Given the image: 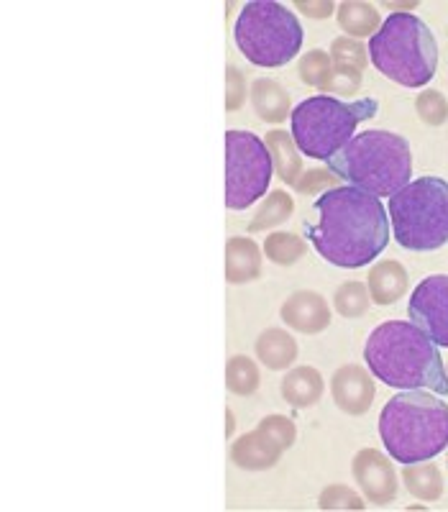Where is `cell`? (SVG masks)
Segmentation results:
<instances>
[{"label": "cell", "instance_id": "6da1fadb", "mask_svg": "<svg viewBox=\"0 0 448 512\" xmlns=\"http://www.w3.org/2000/svg\"><path fill=\"white\" fill-rule=\"evenodd\" d=\"M305 239L333 267L361 269L390 244V218L377 195L356 187H333L313 203Z\"/></svg>", "mask_w": 448, "mask_h": 512}, {"label": "cell", "instance_id": "7a4b0ae2", "mask_svg": "<svg viewBox=\"0 0 448 512\" xmlns=\"http://www.w3.org/2000/svg\"><path fill=\"white\" fill-rule=\"evenodd\" d=\"M369 372L395 390H431L448 395V372L441 351L415 323L387 320L364 346Z\"/></svg>", "mask_w": 448, "mask_h": 512}, {"label": "cell", "instance_id": "3957f363", "mask_svg": "<svg viewBox=\"0 0 448 512\" xmlns=\"http://www.w3.org/2000/svg\"><path fill=\"white\" fill-rule=\"evenodd\" d=\"M379 438L402 466L433 461L448 448V405L431 390H402L379 413Z\"/></svg>", "mask_w": 448, "mask_h": 512}, {"label": "cell", "instance_id": "277c9868", "mask_svg": "<svg viewBox=\"0 0 448 512\" xmlns=\"http://www.w3.org/2000/svg\"><path fill=\"white\" fill-rule=\"evenodd\" d=\"M328 169L349 187L364 190L377 198L395 195L413 175V152L408 139L392 131H364L328 159Z\"/></svg>", "mask_w": 448, "mask_h": 512}, {"label": "cell", "instance_id": "5b68a950", "mask_svg": "<svg viewBox=\"0 0 448 512\" xmlns=\"http://www.w3.org/2000/svg\"><path fill=\"white\" fill-rule=\"evenodd\" d=\"M369 59L402 88H425L436 77L438 44L431 26L413 13H392L369 39Z\"/></svg>", "mask_w": 448, "mask_h": 512}, {"label": "cell", "instance_id": "8992f818", "mask_svg": "<svg viewBox=\"0 0 448 512\" xmlns=\"http://www.w3.org/2000/svg\"><path fill=\"white\" fill-rule=\"evenodd\" d=\"M377 111L379 103L374 98L346 103L333 95H313L290 113L292 141L305 157L328 162L354 139L356 126L377 116Z\"/></svg>", "mask_w": 448, "mask_h": 512}, {"label": "cell", "instance_id": "52a82bcc", "mask_svg": "<svg viewBox=\"0 0 448 512\" xmlns=\"http://www.w3.org/2000/svg\"><path fill=\"white\" fill-rule=\"evenodd\" d=\"M390 228L408 251H438L448 244V182L420 177L390 198Z\"/></svg>", "mask_w": 448, "mask_h": 512}, {"label": "cell", "instance_id": "ba28073f", "mask_svg": "<svg viewBox=\"0 0 448 512\" xmlns=\"http://www.w3.org/2000/svg\"><path fill=\"white\" fill-rule=\"evenodd\" d=\"M233 39L256 67H285L303 49L305 31L295 13L274 0H251L241 8Z\"/></svg>", "mask_w": 448, "mask_h": 512}, {"label": "cell", "instance_id": "9c48e42d", "mask_svg": "<svg viewBox=\"0 0 448 512\" xmlns=\"http://www.w3.org/2000/svg\"><path fill=\"white\" fill-rule=\"evenodd\" d=\"M274 175L267 144L251 131L226 134V205L244 210L264 198Z\"/></svg>", "mask_w": 448, "mask_h": 512}, {"label": "cell", "instance_id": "30bf717a", "mask_svg": "<svg viewBox=\"0 0 448 512\" xmlns=\"http://www.w3.org/2000/svg\"><path fill=\"white\" fill-rule=\"evenodd\" d=\"M410 323L431 338L438 349H448V274H431L413 290L408 305Z\"/></svg>", "mask_w": 448, "mask_h": 512}, {"label": "cell", "instance_id": "8fae6325", "mask_svg": "<svg viewBox=\"0 0 448 512\" xmlns=\"http://www.w3.org/2000/svg\"><path fill=\"white\" fill-rule=\"evenodd\" d=\"M354 482L359 484L364 500L384 507L397 497V472L392 461L377 448H361L351 464Z\"/></svg>", "mask_w": 448, "mask_h": 512}, {"label": "cell", "instance_id": "7c38bea8", "mask_svg": "<svg viewBox=\"0 0 448 512\" xmlns=\"http://www.w3.org/2000/svg\"><path fill=\"white\" fill-rule=\"evenodd\" d=\"M331 395L341 413L364 415L372 408L377 387L367 369L359 364H346L331 377Z\"/></svg>", "mask_w": 448, "mask_h": 512}, {"label": "cell", "instance_id": "4fadbf2b", "mask_svg": "<svg viewBox=\"0 0 448 512\" xmlns=\"http://www.w3.org/2000/svg\"><path fill=\"white\" fill-rule=\"evenodd\" d=\"M285 326L292 331L305 333V336H318L331 326V310H328L326 297L313 290L292 292L280 310Z\"/></svg>", "mask_w": 448, "mask_h": 512}, {"label": "cell", "instance_id": "5bb4252c", "mask_svg": "<svg viewBox=\"0 0 448 512\" xmlns=\"http://www.w3.org/2000/svg\"><path fill=\"white\" fill-rule=\"evenodd\" d=\"M333 77L326 93H356L361 85V72L367 67V49L351 36H338L331 44Z\"/></svg>", "mask_w": 448, "mask_h": 512}, {"label": "cell", "instance_id": "9a60e30c", "mask_svg": "<svg viewBox=\"0 0 448 512\" xmlns=\"http://www.w3.org/2000/svg\"><path fill=\"white\" fill-rule=\"evenodd\" d=\"M285 451L287 448L264 425H256L254 431L244 433L239 441H233L231 459L246 472H262V469H272Z\"/></svg>", "mask_w": 448, "mask_h": 512}, {"label": "cell", "instance_id": "2e32d148", "mask_svg": "<svg viewBox=\"0 0 448 512\" xmlns=\"http://www.w3.org/2000/svg\"><path fill=\"white\" fill-rule=\"evenodd\" d=\"M262 277V249L249 236H236L226 244V280L246 285Z\"/></svg>", "mask_w": 448, "mask_h": 512}, {"label": "cell", "instance_id": "e0dca14e", "mask_svg": "<svg viewBox=\"0 0 448 512\" xmlns=\"http://www.w3.org/2000/svg\"><path fill=\"white\" fill-rule=\"evenodd\" d=\"M408 272L395 259H384L369 269V295L377 305H395L408 292Z\"/></svg>", "mask_w": 448, "mask_h": 512}, {"label": "cell", "instance_id": "ac0fdd59", "mask_svg": "<svg viewBox=\"0 0 448 512\" xmlns=\"http://www.w3.org/2000/svg\"><path fill=\"white\" fill-rule=\"evenodd\" d=\"M282 397L297 410L313 408L315 402L323 397V377L313 367L292 369L282 379Z\"/></svg>", "mask_w": 448, "mask_h": 512}, {"label": "cell", "instance_id": "d6986e66", "mask_svg": "<svg viewBox=\"0 0 448 512\" xmlns=\"http://www.w3.org/2000/svg\"><path fill=\"white\" fill-rule=\"evenodd\" d=\"M269 154H272L274 172L285 185H297L300 175H303V157H300V149L292 141V134L287 131H269L267 139Z\"/></svg>", "mask_w": 448, "mask_h": 512}, {"label": "cell", "instance_id": "ffe728a7", "mask_svg": "<svg viewBox=\"0 0 448 512\" xmlns=\"http://www.w3.org/2000/svg\"><path fill=\"white\" fill-rule=\"evenodd\" d=\"M251 105L264 123H282L290 116V95L277 80H256L251 85Z\"/></svg>", "mask_w": 448, "mask_h": 512}, {"label": "cell", "instance_id": "44dd1931", "mask_svg": "<svg viewBox=\"0 0 448 512\" xmlns=\"http://www.w3.org/2000/svg\"><path fill=\"white\" fill-rule=\"evenodd\" d=\"M256 356L267 369L282 372V369L292 367L297 359L295 338L290 333L280 331V328H267L262 336L256 338Z\"/></svg>", "mask_w": 448, "mask_h": 512}, {"label": "cell", "instance_id": "7402d4cb", "mask_svg": "<svg viewBox=\"0 0 448 512\" xmlns=\"http://www.w3.org/2000/svg\"><path fill=\"white\" fill-rule=\"evenodd\" d=\"M338 26L346 31L351 39H361V36H374L382 26L377 6L372 3H359V0H346L336 8Z\"/></svg>", "mask_w": 448, "mask_h": 512}, {"label": "cell", "instance_id": "603a6c76", "mask_svg": "<svg viewBox=\"0 0 448 512\" xmlns=\"http://www.w3.org/2000/svg\"><path fill=\"white\" fill-rule=\"evenodd\" d=\"M402 482L413 497L423 502H436L443 495V474L436 464L420 461V464H408L402 472Z\"/></svg>", "mask_w": 448, "mask_h": 512}, {"label": "cell", "instance_id": "cb8c5ba5", "mask_svg": "<svg viewBox=\"0 0 448 512\" xmlns=\"http://www.w3.org/2000/svg\"><path fill=\"white\" fill-rule=\"evenodd\" d=\"M292 210H295V200H292V195H287L285 190L269 192V198L264 200L262 208L256 210L254 218H251L249 233L267 231V228L280 226V223H285L287 218L292 216Z\"/></svg>", "mask_w": 448, "mask_h": 512}, {"label": "cell", "instance_id": "d4e9b609", "mask_svg": "<svg viewBox=\"0 0 448 512\" xmlns=\"http://www.w3.org/2000/svg\"><path fill=\"white\" fill-rule=\"evenodd\" d=\"M303 254L305 241L297 233L277 231L272 236H267V241H264V256H267L269 262L280 264V267H292L295 262H300Z\"/></svg>", "mask_w": 448, "mask_h": 512}, {"label": "cell", "instance_id": "484cf974", "mask_svg": "<svg viewBox=\"0 0 448 512\" xmlns=\"http://www.w3.org/2000/svg\"><path fill=\"white\" fill-rule=\"evenodd\" d=\"M226 384L233 395H254L256 387H259V369L249 356H231L226 367Z\"/></svg>", "mask_w": 448, "mask_h": 512}, {"label": "cell", "instance_id": "4316f807", "mask_svg": "<svg viewBox=\"0 0 448 512\" xmlns=\"http://www.w3.org/2000/svg\"><path fill=\"white\" fill-rule=\"evenodd\" d=\"M297 75H300V80H303L305 85L326 93L328 82H331L333 77L331 54H326L323 49H313V52H308L303 59H300V64H297Z\"/></svg>", "mask_w": 448, "mask_h": 512}, {"label": "cell", "instance_id": "83f0119b", "mask_svg": "<svg viewBox=\"0 0 448 512\" xmlns=\"http://www.w3.org/2000/svg\"><path fill=\"white\" fill-rule=\"evenodd\" d=\"M369 303H372L369 287L361 282H346L338 287L336 297H333V305L344 318H361L369 310Z\"/></svg>", "mask_w": 448, "mask_h": 512}, {"label": "cell", "instance_id": "f1b7e54d", "mask_svg": "<svg viewBox=\"0 0 448 512\" xmlns=\"http://www.w3.org/2000/svg\"><path fill=\"white\" fill-rule=\"evenodd\" d=\"M415 111L425 126H443L448 121V100L438 90H425L415 98Z\"/></svg>", "mask_w": 448, "mask_h": 512}, {"label": "cell", "instance_id": "f546056e", "mask_svg": "<svg viewBox=\"0 0 448 512\" xmlns=\"http://www.w3.org/2000/svg\"><path fill=\"white\" fill-rule=\"evenodd\" d=\"M320 510H364V500L346 484H331L320 495Z\"/></svg>", "mask_w": 448, "mask_h": 512}, {"label": "cell", "instance_id": "4dcf8cb0", "mask_svg": "<svg viewBox=\"0 0 448 512\" xmlns=\"http://www.w3.org/2000/svg\"><path fill=\"white\" fill-rule=\"evenodd\" d=\"M338 177L333 175L331 169H308V172H303L300 175V180H297L295 190L300 192V195H315V192H326V190H333L336 185Z\"/></svg>", "mask_w": 448, "mask_h": 512}, {"label": "cell", "instance_id": "1f68e13d", "mask_svg": "<svg viewBox=\"0 0 448 512\" xmlns=\"http://www.w3.org/2000/svg\"><path fill=\"white\" fill-rule=\"evenodd\" d=\"M228 93H226V108L228 111H239L246 100V80L236 67H228Z\"/></svg>", "mask_w": 448, "mask_h": 512}, {"label": "cell", "instance_id": "d6a6232c", "mask_svg": "<svg viewBox=\"0 0 448 512\" xmlns=\"http://www.w3.org/2000/svg\"><path fill=\"white\" fill-rule=\"evenodd\" d=\"M295 6L310 18H328L331 13H336V8H338V6H333V3H328V0H323V3H308V0H297Z\"/></svg>", "mask_w": 448, "mask_h": 512}, {"label": "cell", "instance_id": "836d02e7", "mask_svg": "<svg viewBox=\"0 0 448 512\" xmlns=\"http://www.w3.org/2000/svg\"><path fill=\"white\" fill-rule=\"evenodd\" d=\"M231 433H233V413L228 410V436H231Z\"/></svg>", "mask_w": 448, "mask_h": 512}, {"label": "cell", "instance_id": "e575fe53", "mask_svg": "<svg viewBox=\"0 0 448 512\" xmlns=\"http://www.w3.org/2000/svg\"><path fill=\"white\" fill-rule=\"evenodd\" d=\"M446 372H448V367H446Z\"/></svg>", "mask_w": 448, "mask_h": 512}]
</instances>
